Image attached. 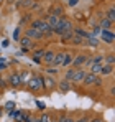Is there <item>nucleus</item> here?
<instances>
[{
  "label": "nucleus",
  "mask_w": 115,
  "mask_h": 122,
  "mask_svg": "<svg viewBox=\"0 0 115 122\" xmlns=\"http://www.w3.org/2000/svg\"><path fill=\"white\" fill-rule=\"evenodd\" d=\"M54 55H56V51H53V50H46L44 55H43V58H41V63H44L46 66H53Z\"/></svg>",
  "instance_id": "9"
},
{
  "label": "nucleus",
  "mask_w": 115,
  "mask_h": 122,
  "mask_svg": "<svg viewBox=\"0 0 115 122\" xmlns=\"http://www.w3.org/2000/svg\"><path fill=\"white\" fill-rule=\"evenodd\" d=\"M86 69H82V68H77L74 69V73H72V78H71V82H74V84H81L82 79H84V76H86Z\"/></svg>",
  "instance_id": "7"
},
{
  "label": "nucleus",
  "mask_w": 115,
  "mask_h": 122,
  "mask_svg": "<svg viewBox=\"0 0 115 122\" xmlns=\"http://www.w3.org/2000/svg\"><path fill=\"white\" fill-rule=\"evenodd\" d=\"M39 122H53V117H51L49 114H46V112H43V114L39 116Z\"/></svg>",
  "instance_id": "29"
},
{
  "label": "nucleus",
  "mask_w": 115,
  "mask_h": 122,
  "mask_svg": "<svg viewBox=\"0 0 115 122\" xmlns=\"http://www.w3.org/2000/svg\"><path fill=\"white\" fill-rule=\"evenodd\" d=\"M74 30V23L72 20H69V18H66V15L64 17H59V23H58L56 30H53V33H56V35H62V33H66V31H72Z\"/></svg>",
  "instance_id": "2"
},
{
  "label": "nucleus",
  "mask_w": 115,
  "mask_h": 122,
  "mask_svg": "<svg viewBox=\"0 0 115 122\" xmlns=\"http://www.w3.org/2000/svg\"><path fill=\"white\" fill-rule=\"evenodd\" d=\"M0 114H2V109H0Z\"/></svg>",
  "instance_id": "43"
},
{
  "label": "nucleus",
  "mask_w": 115,
  "mask_h": 122,
  "mask_svg": "<svg viewBox=\"0 0 115 122\" xmlns=\"http://www.w3.org/2000/svg\"><path fill=\"white\" fill-rule=\"evenodd\" d=\"M44 48H39V50H36L35 53H33V61L35 63H41V58H43V55H44Z\"/></svg>",
  "instance_id": "18"
},
{
  "label": "nucleus",
  "mask_w": 115,
  "mask_h": 122,
  "mask_svg": "<svg viewBox=\"0 0 115 122\" xmlns=\"http://www.w3.org/2000/svg\"><path fill=\"white\" fill-rule=\"evenodd\" d=\"M36 106L39 107V111H44V104H43V102H39L38 99H36Z\"/></svg>",
  "instance_id": "40"
},
{
  "label": "nucleus",
  "mask_w": 115,
  "mask_h": 122,
  "mask_svg": "<svg viewBox=\"0 0 115 122\" xmlns=\"http://www.w3.org/2000/svg\"><path fill=\"white\" fill-rule=\"evenodd\" d=\"M100 38H102V41L105 45H114L115 35H114V31H110V30H102L100 31Z\"/></svg>",
  "instance_id": "8"
},
{
  "label": "nucleus",
  "mask_w": 115,
  "mask_h": 122,
  "mask_svg": "<svg viewBox=\"0 0 115 122\" xmlns=\"http://www.w3.org/2000/svg\"><path fill=\"white\" fill-rule=\"evenodd\" d=\"M25 122H39V117L38 116H33V114H28V117H26Z\"/></svg>",
  "instance_id": "31"
},
{
  "label": "nucleus",
  "mask_w": 115,
  "mask_h": 122,
  "mask_svg": "<svg viewBox=\"0 0 115 122\" xmlns=\"http://www.w3.org/2000/svg\"><path fill=\"white\" fill-rule=\"evenodd\" d=\"M112 73H114V64H104L102 69H100V74L102 76H109Z\"/></svg>",
  "instance_id": "17"
},
{
  "label": "nucleus",
  "mask_w": 115,
  "mask_h": 122,
  "mask_svg": "<svg viewBox=\"0 0 115 122\" xmlns=\"http://www.w3.org/2000/svg\"><path fill=\"white\" fill-rule=\"evenodd\" d=\"M56 87H59V91L61 92H69L71 91V81H67V79H61V81H58Z\"/></svg>",
  "instance_id": "11"
},
{
  "label": "nucleus",
  "mask_w": 115,
  "mask_h": 122,
  "mask_svg": "<svg viewBox=\"0 0 115 122\" xmlns=\"http://www.w3.org/2000/svg\"><path fill=\"white\" fill-rule=\"evenodd\" d=\"M53 122H56V121H53Z\"/></svg>",
  "instance_id": "45"
},
{
  "label": "nucleus",
  "mask_w": 115,
  "mask_h": 122,
  "mask_svg": "<svg viewBox=\"0 0 115 122\" xmlns=\"http://www.w3.org/2000/svg\"><path fill=\"white\" fill-rule=\"evenodd\" d=\"M77 2H79V0H69V5H71V7H76Z\"/></svg>",
  "instance_id": "41"
},
{
  "label": "nucleus",
  "mask_w": 115,
  "mask_h": 122,
  "mask_svg": "<svg viewBox=\"0 0 115 122\" xmlns=\"http://www.w3.org/2000/svg\"><path fill=\"white\" fill-rule=\"evenodd\" d=\"M105 18H109L110 21H114L115 20V10H114V7H110L109 8V12H107V15H104Z\"/></svg>",
  "instance_id": "28"
},
{
  "label": "nucleus",
  "mask_w": 115,
  "mask_h": 122,
  "mask_svg": "<svg viewBox=\"0 0 115 122\" xmlns=\"http://www.w3.org/2000/svg\"><path fill=\"white\" fill-rule=\"evenodd\" d=\"M8 84H12L13 87H18V86H21V82H20V74H18V73H12V74L8 76Z\"/></svg>",
  "instance_id": "13"
},
{
  "label": "nucleus",
  "mask_w": 115,
  "mask_h": 122,
  "mask_svg": "<svg viewBox=\"0 0 115 122\" xmlns=\"http://www.w3.org/2000/svg\"><path fill=\"white\" fill-rule=\"evenodd\" d=\"M81 84H84V86H102L104 81H102V78H100V76H97V74L86 73V76H84V79H82Z\"/></svg>",
  "instance_id": "4"
},
{
  "label": "nucleus",
  "mask_w": 115,
  "mask_h": 122,
  "mask_svg": "<svg viewBox=\"0 0 115 122\" xmlns=\"http://www.w3.org/2000/svg\"><path fill=\"white\" fill-rule=\"evenodd\" d=\"M114 63H115V55L114 53L104 55V64H114Z\"/></svg>",
  "instance_id": "24"
},
{
  "label": "nucleus",
  "mask_w": 115,
  "mask_h": 122,
  "mask_svg": "<svg viewBox=\"0 0 115 122\" xmlns=\"http://www.w3.org/2000/svg\"><path fill=\"white\" fill-rule=\"evenodd\" d=\"M89 122H105L102 117H94V119H89Z\"/></svg>",
  "instance_id": "38"
},
{
  "label": "nucleus",
  "mask_w": 115,
  "mask_h": 122,
  "mask_svg": "<svg viewBox=\"0 0 115 122\" xmlns=\"http://www.w3.org/2000/svg\"><path fill=\"white\" fill-rule=\"evenodd\" d=\"M18 41H20V45H21V50H30V48H33V41L30 40V38H26V36H21Z\"/></svg>",
  "instance_id": "14"
},
{
  "label": "nucleus",
  "mask_w": 115,
  "mask_h": 122,
  "mask_svg": "<svg viewBox=\"0 0 115 122\" xmlns=\"http://www.w3.org/2000/svg\"><path fill=\"white\" fill-rule=\"evenodd\" d=\"M2 2H3V0H0V3H2Z\"/></svg>",
  "instance_id": "44"
},
{
  "label": "nucleus",
  "mask_w": 115,
  "mask_h": 122,
  "mask_svg": "<svg viewBox=\"0 0 115 122\" xmlns=\"http://www.w3.org/2000/svg\"><path fill=\"white\" fill-rule=\"evenodd\" d=\"M44 20H46V23L49 25V28H51V30H56L58 23H59V17H54V15H48V17H44Z\"/></svg>",
  "instance_id": "12"
},
{
  "label": "nucleus",
  "mask_w": 115,
  "mask_h": 122,
  "mask_svg": "<svg viewBox=\"0 0 115 122\" xmlns=\"http://www.w3.org/2000/svg\"><path fill=\"white\" fill-rule=\"evenodd\" d=\"M25 36L30 38L31 41H36V40L44 38V35H43L39 30H35V28H26V30H25Z\"/></svg>",
  "instance_id": "5"
},
{
  "label": "nucleus",
  "mask_w": 115,
  "mask_h": 122,
  "mask_svg": "<svg viewBox=\"0 0 115 122\" xmlns=\"http://www.w3.org/2000/svg\"><path fill=\"white\" fill-rule=\"evenodd\" d=\"M49 15H54V17H64V10L61 7H53L49 10Z\"/></svg>",
  "instance_id": "21"
},
{
  "label": "nucleus",
  "mask_w": 115,
  "mask_h": 122,
  "mask_svg": "<svg viewBox=\"0 0 115 122\" xmlns=\"http://www.w3.org/2000/svg\"><path fill=\"white\" fill-rule=\"evenodd\" d=\"M89 119H91L89 116H82L81 119H76V122H89Z\"/></svg>",
  "instance_id": "36"
},
{
  "label": "nucleus",
  "mask_w": 115,
  "mask_h": 122,
  "mask_svg": "<svg viewBox=\"0 0 115 122\" xmlns=\"http://www.w3.org/2000/svg\"><path fill=\"white\" fill-rule=\"evenodd\" d=\"M5 66H7V64H5V63H0V69H3V68H5Z\"/></svg>",
  "instance_id": "42"
},
{
  "label": "nucleus",
  "mask_w": 115,
  "mask_h": 122,
  "mask_svg": "<svg viewBox=\"0 0 115 122\" xmlns=\"http://www.w3.org/2000/svg\"><path fill=\"white\" fill-rule=\"evenodd\" d=\"M102 66H104L102 63H96V64H92L89 73H92V74H97V76H99V74H100V69H102Z\"/></svg>",
  "instance_id": "23"
},
{
  "label": "nucleus",
  "mask_w": 115,
  "mask_h": 122,
  "mask_svg": "<svg viewBox=\"0 0 115 122\" xmlns=\"http://www.w3.org/2000/svg\"><path fill=\"white\" fill-rule=\"evenodd\" d=\"M87 58H89V56H87V55H84V53H82V55H77V56H72L71 64L74 66V69H77V68H82Z\"/></svg>",
  "instance_id": "10"
},
{
  "label": "nucleus",
  "mask_w": 115,
  "mask_h": 122,
  "mask_svg": "<svg viewBox=\"0 0 115 122\" xmlns=\"http://www.w3.org/2000/svg\"><path fill=\"white\" fill-rule=\"evenodd\" d=\"M91 63H92V64H96V63H102V64H104V55H94V56L91 58Z\"/></svg>",
  "instance_id": "26"
},
{
  "label": "nucleus",
  "mask_w": 115,
  "mask_h": 122,
  "mask_svg": "<svg viewBox=\"0 0 115 122\" xmlns=\"http://www.w3.org/2000/svg\"><path fill=\"white\" fill-rule=\"evenodd\" d=\"M69 43H71V45H74V46H81V45H84V43H86V40H84V38H81V36H77V35H72V38H71Z\"/></svg>",
  "instance_id": "20"
},
{
  "label": "nucleus",
  "mask_w": 115,
  "mask_h": 122,
  "mask_svg": "<svg viewBox=\"0 0 115 122\" xmlns=\"http://www.w3.org/2000/svg\"><path fill=\"white\" fill-rule=\"evenodd\" d=\"M41 78H43V87H44V91H53L56 87L58 81L53 76H41Z\"/></svg>",
  "instance_id": "6"
},
{
  "label": "nucleus",
  "mask_w": 115,
  "mask_h": 122,
  "mask_svg": "<svg viewBox=\"0 0 115 122\" xmlns=\"http://www.w3.org/2000/svg\"><path fill=\"white\" fill-rule=\"evenodd\" d=\"M20 31H21V28H17V30H15V33H13V40H15V41L20 40Z\"/></svg>",
  "instance_id": "35"
},
{
  "label": "nucleus",
  "mask_w": 115,
  "mask_h": 122,
  "mask_svg": "<svg viewBox=\"0 0 115 122\" xmlns=\"http://www.w3.org/2000/svg\"><path fill=\"white\" fill-rule=\"evenodd\" d=\"M72 61V55L71 53H66V51H59L54 55V61H53V66L56 68H66L69 66Z\"/></svg>",
  "instance_id": "1"
},
{
  "label": "nucleus",
  "mask_w": 115,
  "mask_h": 122,
  "mask_svg": "<svg viewBox=\"0 0 115 122\" xmlns=\"http://www.w3.org/2000/svg\"><path fill=\"white\" fill-rule=\"evenodd\" d=\"M112 25H114V21H110L109 18L102 17V20H100V30H112Z\"/></svg>",
  "instance_id": "16"
},
{
  "label": "nucleus",
  "mask_w": 115,
  "mask_h": 122,
  "mask_svg": "<svg viewBox=\"0 0 115 122\" xmlns=\"http://www.w3.org/2000/svg\"><path fill=\"white\" fill-rule=\"evenodd\" d=\"M72 73H74V69H67V71H66V74H64V79L71 81V78H72Z\"/></svg>",
  "instance_id": "32"
},
{
  "label": "nucleus",
  "mask_w": 115,
  "mask_h": 122,
  "mask_svg": "<svg viewBox=\"0 0 115 122\" xmlns=\"http://www.w3.org/2000/svg\"><path fill=\"white\" fill-rule=\"evenodd\" d=\"M31 3H33L31 0H21L20 2V7H26L28 8V7H31Z\"/></svg>",
  "instance_id": "33"
},
{
  "label": "nucleus",
  "mask_w": 115,
  "mask_h": 122,
  "mask_svg": "<svg viewBox=\"0 0 115 122\" xmlns=\"http://www.w3.org/2000/svg\"><path fill=\"white\" fill-rule=\"evenodd\" d=\"M26 117H28V112H20V111H17L13 119H15V122H25Z\"/></svg>",
  "instance_id": "19"
},
{
  "label": "nucleus",
  "mask_w": 115,
  "mask_h": 122,
  "mask_svg": "<svg viewBox=\"0 0 115 122\" xmlns=\"http://www.w3.org/2000/svg\"><path fill=\"white\" fill-rule=\"evenodd\" d=\"M100 31H102L100 26H96V28L92 30V33H91V36H97V35H100Z\"/></svg>",
  "instance_id": "34"
},
{
  "label": "nucleus",
  "mask_w": 115,
  "mask_h": 122,
  "mask_svg": "<svg viewBox=\"0 0 115 122\" xmlns=\"http://www.w3.org/2000/svg\"><path fill=\"white\" fill-rule=\"evenodd\" d=\"M58 71H59V69H58L56 66H46V73H48V76H53V74H56Z\"/></svg>",
  "instance_id": "30"
},
{
  "label": "nucleus",
  "mask_w": 115,
  "mask_h": 122,
  "mask_svg": "<svg viewBox=\"0 0 115 122\" xmlns=\"http://www.w3.org/2000/svg\"><path fill=\"white\" fill-rule=\"evenodd\" d=\"M72 35H74L72 31H66V33H62V35H61V43L64 45L66 41H71V38H72Z\"/></svg>",
  "instance_id": "25"
},
{
  "label": "nucleus",
  "mask_w": 115,
  "mask_h": 122,
  "mask_svg": "<svg viewBox=\"0 0 115 122\" xmlns=\"http://www.w3.org/2000/svg\"><path fill=\"white\" fill-rule=\"evenodd\" d=\"M5 107H7L8 111H12V109L15 107V104H13V102H7V104H5Z\"/></svg>",
  "instance_id": "39"
},
{
  "label": "nucleus",
  "mask_w": 115,
  "mask_h": 122,
  "mask_svg": "<svg viewBox=\"0 0 115 122\" xmlns=\"http://www.w3.org/2000/svg\"><path fill=\"white\" fill-rule=\"evenodd\" d=\"M18 74H20V82H21V84H26V82H28V79L31 78L30 71H21V73H18Z\"/></svg>",
  "instance_id": "22"
},
{
  "label": "nucleus",
  "mask_w": 115,
  "mask_h": 122,
  "mask_svg": "<svg viewBox=\"0 0 115 122\" xmlns=\"http://www.w3.org/2000/svg\"><path fill=\"white\" fill-rule=\"evenodd\" d=\"M72 33L77 35V36H81V38H84V40H87V38L91 36V33H89V31H86L84 28H74V30H72Z\"/></svg>",
  "instance_id": "15"
},
{
  "label": "nucleus",
  "mask_w": 115,
  "mask_h": 122,
  "mask_svg": "<svg viewBox=\"0 0 115 122\" xmlns=\"http://www.w3.org/2000/svg\"><path fill=\"white\" fill-rule=\"evenodd\" d=\"M26 87L31 91V92H39V91H44L43 87V78L41 76H31L28 82H26Z\"/></svg>",
  "instance_id": "3"
},
{
  "label": "nucleus",
  "mask_w": 115,
  "mask_h": 122,
  "mask_svg": "<svg viewBox=\"0 0 115 122\" xmlns=\"http://www.w3.org/2000/svg\"><path fill=\"white\" fill-rule=\"evenodd\" d=\"M64 122H76V119L72 116H64Z\"/></svg>",
  "instance_id": "37"
},
{
  "label": "nucleus",
  "mask_w": 115,
  "mask_h": 122,
  "mask_svg": "<svg viewBox=\"0 0 115 122\" xmlns=\"http://www.w3.org/2000/svg\"><path fill=\"white\" fill-rule=\"evenodd\" d=\"M87 45H89V46H99V45H100V43H99V40H97L96 36H89V38H87Z\"/></svg>",
  "instance_id": "27"
}]
</instances>
